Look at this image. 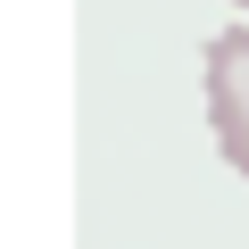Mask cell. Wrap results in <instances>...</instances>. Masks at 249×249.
I'll list each match as a JSON object with an SVG mask.
<instances>
[{
	"instance_id": "obj_1",
	"label": "cell",
	"mask_w": 249,
	"mask_h": 249,
	"mask_svg": "<svg viewBox=\"0 0 249 249\" xmlns=\"http://www.w3.org/2000/svg\"><path fill=\"white\" fill-rule=\"evenodd\" d=\"M208 124H216L224 158L249 175V25L208 42Z\"/></svg>"
},
{
	"instance_id": "obj_2",
	"label": "cell",
	"mask_w": 249,
	"mask_h": 249,
	"mask_svg": "<svg viewBox=\"0 0 249 249\" xmlns=\"http://www.w3.org/2000/svg\"><path fill=\"white\" fill-rule=\"evenodd\" d=\"M241 9H249V0H241Z\"/></svg>"
}]
</instances>
